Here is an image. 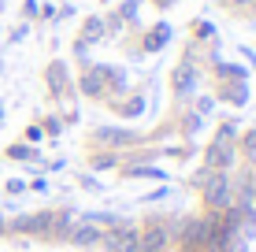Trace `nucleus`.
<instances>
[{"label": "nucleus", "mask_w": 256, "mask_h": 252, "mask_svg": "<svg viewBox=\"0 0 256 252\" xmlns=\"http://www.w3.org/2000/svg\"><path fill=\"white\" fill-rule=\"evenodd\" d=\"M112 249H116V252H138V234H134V230L112 234Z\"/></svg>", "instance_id": "f257e3e1"}, {"label": "nucleus", "mask_w": 256, "mask_h": 252, "mask_svg": "<svg viewBox=\"0 0 256 252\" xmlns=\"http://www.w3.org/2000/svg\"><path fill=\"white\" fill-rule=\"evenodd\" d=\"M74 241H78V245H93V241H100V234L90 230V227H82V230L74 234Z\"/></svg>", "instance_id": "f03ea898"}]
</instances>
